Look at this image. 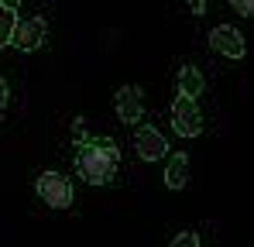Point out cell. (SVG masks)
Instances as JSON below:
<instances>
[{
	"label": "cell",
	"mask_w": 254,
	"mask_h": 247,
	"mask_svg": "<svg viewBox=\"0 0 254 247\" xmlns=\"http://www.w3.org/2000/svg\"><path fill=\"white\" fill-rule=\"evenodd\" d=\"M117 165H121V151L110 137H93L76 151V172L89 185H107L117 175Z\"/></svg>",
	"instance_id": "6da1fadb"
},
{
	"label": "cell",
	"mask_w": 254,
	"mask_h": 247,
	"mask_svg": "<svg viewBox=\"0 0 254 247\" xmlns=\"http://www.w3.org/2000/svg\"><path fill=\"white\" fill-rule=\"evenodd\" d=\"M35 189H38L42 203L52 206V209H69V206H72V185H69V179L59 175V172H42L38 182H35Z\"/></svg>",
	"instance_id": "7a4b0ae2"
},
{
	"label": "cell",
	"mask_w": 254,
	"mask_h": 247,
	"mask_svg": "<svg viewBox=\"0 0 254 247\" xmlns=\"http://www.w3.org/2000/svg\"><path fill=\"white\" fill-rule=\"evenodd\" d=\"M172 127L179 130V137H196L203 130V114H199L196 100L175 96V103H172Z\"/></svg>",
	"instance_id": "3957f363"
},
{
	"label": "cell",
	"mask_w": 254,
	"mask_h": 247,
	"mask_svg": "<svg viewBox=\"0 0 254 247\" xmlns=\"http://www.w3.org/2000/svg\"><path fill=\"white\" fill-rule=\"evenodd\" d=\"M45 38H48L45 17H24V21H17L14 31H10V45H17L21 52H35Z\"/></svg>",
	"instance_id": "277c9868"
},
{
	"label": "cell",
	"mask_w": 254,
	"mask_h": 247,
	"mask_svg": "<svg viewBox=\"0 0 254 247\" xmlns=\"http://www.w3.org/2000/svg\"><path fill=\"white\" fill-rule=\"evenodd\" d=\"M210 45L220 52V55H227V59H244V52H248L244 35H241L234 24H220V28H213V31H210Z\"/></svg>",
	"instance_id": "5b68a950"
},
{
	"label": "cell",
	"mask_w": 254,
	"mask_h": 247,
	"mask_svg": "<svg viewBox=\"0 0 254 247\" xmlns=\"http://www.w3.org/2000/svg\"><path fill=\"white\" fill-rule=\"evenodd\" d=\"M134 151H137L144 162H158V158H165L169 141H165L155 127H137V130H134Z\"/></svg>",
	"instance_id": "8992f818"
},
{
	"label": "cell",
	"mask_w": 254,
	"mask_h": 247,
	"mask_svg": "<svg viewBox=\"0 0 254 247\" xmlns=\"http://www.w3.org/2000/svg\"><path fill=\"white\" fill-rule=\"evenodd\" d=\"M141 110H144L141 86H121L117 89V117L124 124H137L141 121Z\"/></svg>",
	"instance_id": "52a82bcc"
},
{
	"label": "cell",
	"mask_w": 254,
	"mask_h": 247,
	"mask_svg": "<svg viewBox=\"0 0 254 247\" xmlns=\"http://www.w3.org/2000/svg\"><path fill=\"white\" fill-rule=\"evenodd\" d=\"M186 182H189V155L179 151V155H172L169 165H165V185H169V189H186Z\"/></svg>",
	"instance_id": "ba28073f"
},
{
	"label": "cell",
	"mask_w": 254,
	"mask_h": 247,
	"mask_svg": "<svg viewBox=\"0 0 254 247\" xmlns=\"http://www.w3.org/2000/svg\"><path fill=\"white\" fill-rule=\"evenodd\" d=\"M175 86H179V96L196 100V96L203 93V72H199L196 65H182V69H179V79H175Z\"/></svg>",
	"instance_id": "9c48e42d"
},
{
	"label": "cell",
	"mask_w": 254,
	"mask_h": 247,
	"mask_svg": "<svg viewBox=\"0 0 254 247\" xmlns=\"http://www.w3.org/2000/svg\"><path fill=\"white\" fill-rule=\"evenodd\" d=\"M14 24H17L14 10H7V7L0 3V45H10V31H14Z\"/></svg>",
	"instance_id": "30bf717a"
},
{
	"label": "cell",
	"mask_w": 254,
	"mask_h": 247,
	"mask_svg": "<svg viewBox=\"0 0 254 247\" xmlns=\"http://www.w3.org/2000/svg\"><path fill=\"white\" fill-rule=\"evenodd\" d=\"M172 247H199V237H196L192 230H186V234H179V237L172 241Z\"/></svg>",
	"instance_id": "8fae6325"
},
{
	"label": "cell",
	"mask_w": 254,
	"mask_h": 247,
	"mask_svg": "<svg viewBox=\"0 0 254 247\" xmlns=\"http://www.w3.org/2000/svg\"><path fill=\"white\" fill-rule=\"evenodd\" d=\"M230 7L244 17H254V0H230Z\"/></svg>",
	"instance_id": "7c38bea8"
},
{
	"label": "cell",
	"mask_w": 254,
	"mask_h": 247,
	"mask_svg": "<svg viewBox=\"0 0 254 247\" xmlns=\"http://www.w3.org/2000/svg\"><path fill=\"white\" fill-rule=\"evenodd\" d=\"M72 134H76V141H79V144H86V121H83V117L76 121V127H72Z\"/></svg>",
	"instance_id": "4fadbf2b"
},
{
	"label": "cell",
	"mask_w": 254,
	"mask_h": 247,
	"mask_svg": "<svg viewBox=\"0 0 254 247\" xmlns=\"http://www.w3.org/2000/svg\"><path fill=\"white\" fill-rule=\"evenodd\" d=\"M3 110H7V82L0 79V121H3Z\"/></svg>",
	"instance_id": "5bb4252c"
},
{
	"label": "cell",
	"mask_w": 254,
	"mask_h": 247,
	"mask_svg": "<svg viewBox=\"0 0 254 247\" xmlns=\"http://www.w3.org/2000/svg\"><path fill=\"white\" fill-rule=\"evenodd\" d=\"M0 3H3L7 10H14V14H17V7H21V0H0Z\"/></svg>",
	"instance_id": "9a60e30c"
},
{
	"label": "cell",
	"mask_w": 254,
	"mask_h": 247,
	"mask_svg": "<svg viewBox=\"0 0 254 247\" xmlns=\"http://www.w3.org/2000/svg\"><path fill=\"white\" fill-rule=\"evenodd\" d=\"M189 7H192V14H203V0H189Z\"/></svg>",
	"instance_id": "2e32d148"
}]
</instances>
